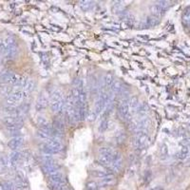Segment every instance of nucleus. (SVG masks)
I'll use <instances>...</instances> for the list:
<instances>
[{
  "label": "nucleus",
  "instance_id": "nucleus-16",
  "mask_svg": "<svg viewBox=\"0 0 190 190\" xmlns=\"http://www.w3.org/2000/svg\"><path fill=\"white\" fill-rule=\"evenodd\" d=\"M22 157V154L18 151H14L10 155V161H11V166H14V164L17 163L19 160Z\"/></svg>",
  "mask_w": 190,
  "mask_h": 190
},
{
  "label": "nucleus",
  "instance_id": "nucleus-32",
  "mask_svg": "<svg viewBox=\"0 0 190 190\" xmlns=\"http://www.w3.org/2000/svg\"><path fill=\"white\" fill-rule=\"evenodd\" d=\"M183 21L186 25H190V9H187L183 15Z\"/></svg>",
  "mask_w": 190,
  "mask_h": 190
},
{
  "label": "nucleus",
  "instance_id": "nucleus-19",
  "mask_svg": "<svg viewBox=\"0 0 190 190\" xmlns=\"http://www.w3.org/2000/svg\"><path fill=\"white\" fill-rule=\"evenodd\" d=\"M12 87H11L10 86H7V85H3V86H0V94L4 95V96H10L12 93Z\"/></svg>",
  "mask_w": 190,
  "mask_h": 190
},
{
  "label": "nucleus",
  "instance_id": "nucleus-40",
  "mask_svg": "<svg viewBox=\"0 0 190 190\" xmlns=\"http://www.w3.org/2000/svg\"><path fill=\"white\" fill-rule=\"evenodd\" d=\"M0 190H3V188H2V185H0Z\"/></svg>",
  "mask_w": 190,
  "mask_h": 190
},
{
  "label": "nucleus",
  "instance_id": "nucleus-20",
  "mask_svg": "<svg viewBox=\"0 0 190 190\" xmlns=\"http://www.w3.org/2000/svg\"><path fill=\"white\" fill-rule=\"evenodd\" d=\"M11 95H14L16 99H17L19 102L20 101L24 100L25 98H27L28 95H27V91H23V90H16L14 92H12Z\"/></svg>",
  "mask_w": 190,
  "mask_h": 190
},
{
  "label": "nucleus",
  "instance_id": "nucleus-17",
  "mask_svg": "<svg viewBox=\"0 0 190 190\" xmlns=\"http://www.w3.org/2000/svg\"><path fill=\"white\" fill-rule=\"evenodd\" d=\"M52 128L57 130H60V131L64 130V123H63V120L61 118H55V119L53 120Z\"/></svg>",
  "mask_w": 190,
  "mask_h": 190
},
{
  "label": "nucleus",
  "instance_id": "nucleus-39",
  "mask_svg": "<svg viewBox=\"0 0 190 190\" xmlns=\"http://www.w3.org/2000/svg\"><path fill=\"white\" fill-rule=\"evenodd\" d=\"M14 190H24V188H23V187H19V186H16Z\"/></svg>",
  "mask_w": 190,
  "mask_h": 190
},
{
  "label": "nucleus",
  "instance_id": "nucleus-24",
  "mask_svg": "<svg viewBox=\"0 0 190 190\" xmlns=\"http://www.w3.org/2000/svg\"><path fill=\"white\" fill-rule=\"evenodd\" d=\"M79 6L82 10L87 11V10L91 9V7L93 6V2H91V1H80Z\"/></svg>",
  "mask_w": 190,
  "mask_h": 190
},
{
  "label": "nucleus",
  "instance_id": "nucleus-28",
  "mask_svg": "<svg viewBox=\"0 0 190 190\" xmlns=\"http://www.w3.org/2000/svg\"><path fill=\"white\" fill-rule=\"evenodd\" d=\"M122 2L120 1H117L114 3V5H113V11L114 12H117V14H119V12H122L124 11V6L121 4Z\"/></svg>",
  "mask_w": 190,
  "mask_h": 190
},
{
  "label": "nucleus",
  "instance_id": "nucleus-3",
  "mask_svg": "<svg viewBox=\"0 0 190 190\" xmlns=\"http://www.w3.org/2000/svg\"><path fill=\"white\" fill-rule=\"evenodd\" d=\"M108 94L107 92H102L98 99L96 100V103H95V107H94V112L97 114V115H100L101 113H103L105 107H107V104H108Z\"/></svg>",
  "mask_w": 190,
  "mask_h": 190
},
{
  "label": "nucleus",
  "instance_id": "nucleus-36",
  "mask_svg": "<svg viewBox=\"0 0 190 190\" xmlns=\"http://www.w3.org/2000/svg\"><path fill=\"white\" fill-rule=\"evenodd\" d=\"M6 53V46L4 44V42L0 39V54H5Z\"/></svg>",
  "mask_w": 190,
  "mask_h": 190
},
{
  "label": "nucleus",
  "instance_id": "nucleus-13",
  "mask_svg": "<svg viewBox=\"0 0 190 190\" xmlns=\"http://www.w3.org/2000/svg\"><path fill=\"white\" fill-rule=\"evenodd\" d=\"M123 87H124L123 84L120 81H114L110 87V90H111V92H113L114 94H116V93L119 94L122 91V90H123Z\"/></svg>",
  "mask_w": 190,
  "mask_h": 190
},
{
  "label": "nucleus",
  "instance_id": "nucleus-38",
  "mask_svg": "<svg viewBox=\"0 0 190 190\" xmlns=\"http://www.w3.org/2000/svg\"><path fill=\"white\" fill-rule=\"evenodd\" d=\"M150 190H163L162 186H154L153 188H151Z\"/></svg>",
  "mask_w": 190,
  "mask_h": 190
},
{
  "label": "nucleus",
  "instance_id": "nucleus-31",
  "mask_svg": "<svg viewBox=\"0 0 190 190\" xmlns=\"http://www.w3.org/2000/svg\"><path fill=\"white\" fill-rule=\"evenodd\" d=\"M5 44L6 48H9V47H12V46H16V41L14 37H8L7 39L4 42Z\"/></svg>",
  "mask_w": 190,
  "mask_h": 190
},
{
  "label": "nucleus",
  "instance_id": "nucleus-18",
  "mask_svg": "<svg viewBox=\"0 0 190 190\" xmlns=\"http://www.w3.org/2000/svg\"><path fill=\"white\" fill-rule=\"evenodd\" d=\"M150 11L152 12V14H153L154 16H157V17H159L160 15H162L163 12H164V10H163L161 7L157 5V4H155V5L151 6Z\"/></svg>",
  "mask_w": 190,
  "mask_h": 190
},
{
  "label": "nucleus",
  "instance_id": "nucleus-34",
  "mask_svg": "<svg viewBox=\"0 0 190 190\" xmlns=\"http://www.w3.org/2000/svg\"><path fill=\"white\" fill-rule=\"evenodd\" d=\"M157 5L161 7L163 10L166 11V10L167 9V8L169 7L170 3L168 2V1H158V2H157Z\"/></svg>",
  "mask_w": 190,
  "mask_h": 190
},
{
  "label": "nucleus",
  "instance_id": "nucleus-9",
  "mask_svg": "<svg viewBox=\"0 0 190 190\" xmlns=\"http://www.w3.org/2000/svg\"><path fill=\"white\" fill-rule=\"evenodd\" d=\"M64 99H63V95H62V92L60 90H54L52 95H50L49 97V104L52 105V104H55V103H58V102H61V101H63Z\"/></svg>",
  "mask_w": 190,
  "mask_h": 190
},
{
  "label": "nucleus",
  "instance_id": "nucleus-30",
  "mask_svg": "<svg viewBox=\"0 0 190 190\" xmlns=\"http://www.w3.org/2000/svg\"><path fill=\"white\" fill-rule=\"evenodd\" d=\"M34 87H35V83L32 81V80H28V82L25 86L24 90L25 91H32L34 90Z\"/></svg>",
  "mask_w": 190,
  "mask_h": 190
},
{
  "label": "nucleus",
  "instance_id": "nucleus-10",
  "mask_svg": "<svg viewBox=\"0 0 190 190\" xmlns=\"http://www.w3.org/2000/svg\"><path fill=\"white\" fill-rule=\"evenodd\" d=\"M160 22V19L157 16H154V15H151V16H148V17L146 18L145 24H143V26L145 28H148V27H154V26H157Z\"/></svg>",
  "mask_w": 190,
  "mask_h": 190
},
{
  "label": "nucleus",
  "instance_id": "nucleus-26",
  "mask_svg": "<svg viewBox=\"0 0 190 190\" xmlns=\"http://www.w3.org/2000/svg\"><path fill=\"white\" fill-rule=\"evenodd\" d=\"M6 103L8 104V105H14V107H15V105L19 103V101L16 99L14 95L11 94L10 96H8L6 98Z\"/></svg>",
  "mask_w": 190,
  "mask_h": 190
},
{
  "label": "nucleus",
  "instance_id": "nucleus-33",
  "mask_svg": "<svg viewBox=\"0 0 190 190\" xmlns=\"http://www.w3.org/2000/svg\"><path fill=\"white\" fill-rule=\"evenodd\" d=\"M48 124V121L46 120V118L43 117V116H39L37 118V125H39V128H41V126H43L45 125H47Z\"/></svg>",
  "mask_w": 190,
  "mask_h": 190
},
{
  "label": "nucleus",
  "instance_id": "nucleus-11",
  "mask_svg": "<svg viewBox=\"0 0 190 190\" xmlns=\"http://www.w3.org/2000/svg\"><path fill=\"white\" fill-rule=\"evenodd\" d=\"M147 112H148V107H147V105L145 103L140 104V105L138 108V110L136 112L139 115V117H140V119L141 118H146Z\"/></svg>",
  "mask_w": 190,
  "mask_h": 190
},
{
  "label": "nucleus",
  "instance_id": "nucleus-5",
  "mask_svg": "<svg viewBox=\"0 0 190 190\" xmlns=\"http://www.w3.org/2000/svg\"><path fill=\"white\" fill-rule=\"evenodd\" d=\"M24 143V137L19 136V137H14L11 138L10 142L8 143V146H10V148H11L12 150H17L19 147L22 146Z\"/></svg>",
  "mask_w": 190,
  "mask_h": 190
},
{
  "label": "nucleus",
  "instance_id": "nucleus-7",
  "mask_svg": "<svg viewBox=\"0 0 190 190\" xmlns=\"http://www.w3.org/2000/svg\"><path fill=\"white\" fill-rule=\"evenodd\" d=\"M139 105H140V103H139V99L137 96H132L131 98L128 99V107L131 115L137 112Z\"/></svg>",
  "mask_w": 190,
  "mask_h": 190
},
{
  "label": "nucleus",
  "instance_id": "nucleus-12",
  "mask_svg": "<svg viewBox=\"0 0 190 190\" xmlns=\"http://www.w3.org/2000/svg\"><path fill=\"white\" fill-rule=\"evenodd\" d=\"M14 73L11 72H4L0 75V83L3 84H11L12 77H14Z\"/></svg>",
  "mask_w": 190,
  "mask_h": 190
},
{
  "label": "nucleus",
  "instance_id": "nucleus-27",
  "mask_svg": "<svg viewBox=\"0 0 190 190\" xmlns=\"http://www.w3.org/2000/svg\"><path fill=\"white\" fill-rule=\"evenodd\" d=\"M1 185H2L3 190H14V183H11L10 181H3Z\"/></svg>",
  "mask_w": 190,
  "mask_h": 190
},
{
  "label": "nucleus",
  "instance_id": "nucleus-15",
  "mask_svg": "<svg viewBox=\"0 0 190 190\" xmlns=\"http://www.w3.org/2000/svg\"><path fill=\"white\" fill-rule=\"evenodd\" d=\"M99 154L105 155V156H109V157H113V156L116 154V152L114 151L112 148H110V147L104 146V147H101V148L99 149Z\"/></svg>",
  "mask_w": 190,
  "mask_h": 190
},
{
  "label": "nucleus",
  "instance_id": "nucleus-37",
  "mask_svg": "<svg viewBox=\"0 0 190 190\" xmlns=\"http://www.w3.org/2000/svg\"><path fill=\"white\" fill-rule=\"evenodd\" d=\"M181 145L183 146L190 147V138H185V139H184V140L181 141Z\"/></svg>",
  "mask_w": 190,
  "mask_h": 190
},
{
  "label": "nucleus",
  "instance_id": "nucleus-25",
  "mask_svg": "<svg viewBox=\"0 0 190 190\" xmlns=\"http://www.w3.org/2000/svg\"><path fill=\"white\" fill-rule=\"evenodd\" d=\"M104 81H105V87H110L111 85L113 84V82H114V78H113L112 74L108 73V74L105 75Z\"/></svg>",
  "mask_w": 190,
  "mask_h": 190
},
{
  "label": "nucleus",
  "instance_id": "nucleus-1",
  "mask_svg": "<svg viewBox=\"0 0 190 190\" xmlns=\"http://www.w3.org/2000/svg\"><path fill=\"white\" fill-rule=\"evenodd\" d=\"M62 149V143L60 142V139L52 138L47 141L45 143L42 151L45 155H52L55 154Z\"/></svg>",
  "mask_w": 190,
  "mask_h": 190
},
{
  "label": "nucleus",
  "instance_id": "nucleus-21",
  "mask_svg": "<svg viewBox=\"0 0 190 190\" xmlns=\"http://www.w3.org/2000/svg\"><path fill=\"white\" fill-rule=\"evenodd\" d=\"M189 155V147L187 146H183L180 151V153L178 154V158L180 160H185Z\"/></svg>",
  "mask_w": 190,
  "mask_h": 190
},
{
  "label": "nucleus",
  "instance_id": "nucleus-6",
  "mask_svg": "<svg viewBox=\"0 0 190 190\" xmlns=\"http://www.w3.org/2000/svg\"><path fill=\"white\" fill-rule=\"evenodd\" d=\"M48 104H49V101H48V99H47V97H46L45 95H43V94H41V95L37 98L36 104H35V108H36V110H37V111L44 110L45 108H47Z\"/></svg>",
  "mask_w": 190,
  "mask_h": 190
},
{
  "label": "nucleus",
  "instance_id": "nucleus-2",
  "mask_svg": "<svg viewBox=\"0 0 190 190\" xmlns=\"http://www.w3.org/2000/svg\"><path fill=\"white\" fill-rule=\"evenodd\" d=\"M118 112L120 117L125 122L131 121V114L129 111L128 107V99H122L118 104Z\"/></svg>",
  "mask_w": 190,
  "mask_h": 190
},
{
  "label": "nucleus",
  "instance_id": "nucleus-22",
  "mask_svg": "<svg viewBox=\"0 0 190 190\" xmlns=\"http://www.w3.org/2000/svg\"><path fill=\"white\" fill-rule=\"evenodd\" d=\"M114 183H115V181H114L113 179V176L112 177H108V178H105V179H102L100 181V184L99 185L101 186H109V185H111L113 184Z\"/></svg>",
  "mask_w": 190,
  "mask_h": 190
},
{
  "label": "nucleus",
  "instance_id": "nucleus-8",
  "mask_svg": "<svg viewBox=\"0 0 190 190\" xmlns=\"http://www.w3.org/2000/svg\"><path fill=\"white\" fill-rule=\"evenodd\" d=\"M4 124L7 125H19L23 124V117H14V116H7L3 119Z\"/></svg>",
  "mask_w": 190,
  "mask_h": 190
},
{
  "label": "nucleus",
  "instance_id": "nucleus-23",
  "mask_svg": "<svg viewBox=\"0 0 190 190\" xmlns=\"http://www.w3.org/2000/svg\"><path fill=\"white\" fill-rule=\"evenodd\" d=\"M108 128V118H103L100 122L99 125V131L100 132H105V130Z\"/></svg>",
  "mask_w": 190,
  "mask_h": 190
},
{
  "label": "nucleus",
  "instance_id": "nucleus-4",
  "mask_svg": "<svg viewBox=\"0 0 190 190\" xmlns=\"http://www.w3.org/2000/svg\"><path fill=\"white\" fill-rule=\"evenodd\" d=\"M147 141H148V135L146 131H140L137 132L134 137L133 145L136 148L141 149L143 147H145Z\"/></svg>",
  "mask_w": 190,
  "mask_h": 190
},
{
  "label": "nucleus",
  "instance_id": "nucleus-29",
  "mask_svg": "<svg viewBox=\"0 0 190 190\" xmlns=\"http://www.w3.org/2000/svg\"><path fill=\"white\" fill-rule=\"evenodd\" d=\"M87 190H98L99 189V184L95 183V181H88L86 185Z\"/></svg>",
  "mask_w": 190,
  "mask_h": 190
},
{
  "label": "nucleus",
  "instance_id": "nucleus-35",
  "mask_svg": "<svg viewBox=\"0 0 190 190\" xmlns=\"http://www.w3.org/2000/svg\"><path fill=\"white\" fill-rule=\"evenodd\" d=\"M125 134H123V133H119L117 135V137H116V140H117L118 143H121L125 142Z\"/></svg>",
  "mask_w": 190,
  "mask_h": 190
},
{
  "label": "nucleus",
  "instance_id": "nucleus-14",
  "mask_svg": "<svg viewBox=\"0 0 190 190\" xmlns=\"http://www.w3.org/2000/svg\"><path fill=\"white\" fill-rule=\"evenodd\" d=\"M18 52V49H17V46H12V47H9V48H6V53L5 55L8 58H14L16 56V54Z\"/></svg>",
  "mask_w": 190,
  "mask_h": 190
}]
</instances>
